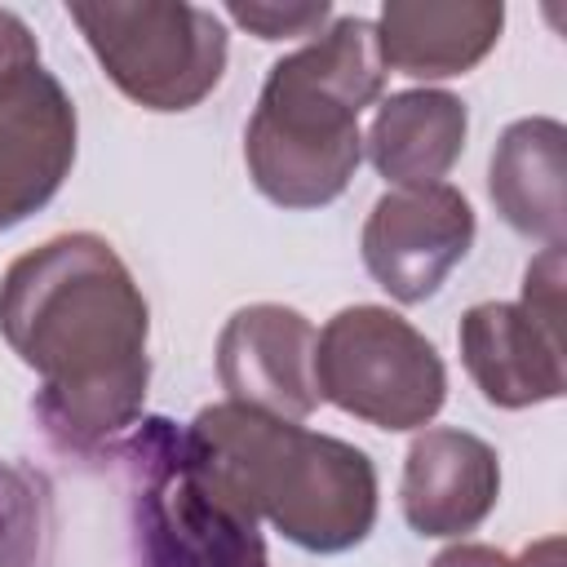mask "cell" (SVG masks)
I'll list each match as a JSON object with an SVG mask.
<instances>
[{"mask_svg":"<svg viewBox=\"0 0 567 567\" xmlns=\"http://www.w3.org/2000/svg\"><path fill=\"white\" fill-rule=\"evenodd\" d=\"M66 18L106 80L137 106L173 115L199 106L226 75V27L186 0H75Z\"/></svg>","mask_w":567,"mask_h":567,"instance_id":"obj_4","label":"cell"},{"mask_svg":"<svg viewBox=\"0 0 567 567\" xmlns=\"http://www.w3.org/2000/svg\"><path fill=\"white\" fill-rule=\"evenodd\" d=\"M501 501V456L456 425H425L403 456L399 509L416 536L452 540L474 532Z\"/></svg>","mask_w":567,"mask_h":567,"instance_id":"obj_10","label":"cell"},{"mask_svg":"<svg viewBox=\"0 0 567 567\" xmlns=\"http://www.w3.org/2000/svg\"><path fill=\"white\" fill-rule=\"evenodd\" d=\"M430 567H563V536H540L518 558H509L505 549L483 545V540H456V545L439 549Z\"/></svg>","mask_w":567,"mask_h":567,"instance_id":"obj_18","label":"cell"},{"mask_svg":"<svg viewBox=\"0 0 567 567\" xmlns=\"http://www.w3.org/2000/svg\"><path fill=\"white\" fill-rule=\"evenodd\" d=\"M315 323L292 306H239L217 337V381L230 403L306 421L323 403L315 381Z\"/></svg>","mask_w":567,"mask_h":567,"instance_id":"obj_9","label":"cell"},{"mask_svg":"<svg viewBox=\"0 0 567 567\" xmlns=\"http://www.w3.org/2000/svg\"><path fill=\"white\" fill-rule=\"evenodd\" d=\"M44 545V496L40 483L0 461V567H35Z\"/></svg>","mask_w":567,"mask_h":567,"instance_id":"obj_15","label":"cell"},{"mask_svg":"<svg viewBox=\"0 0 567 567\" xmlns=\"http://www.w3.org/2000/svg\"><path fill=\"white\" fill-rule=\"evenodd\" d=\"M470 133V111L456 93L447 89H403L377 102L363 151L372 168L390 182V190H412V186H439Z\"/></svg>","mask_w":567,"mask_h":567,"instance_id":"obj_13","label":"cell"},{"mask_svg":"<svg viewBox=\"0 0 567 567\" xmlns=\"http://www.w3.org/2000/svg\"><path fill=\"white\" fill-rule=\"evenodd\" d=\"M385 71L408 80H447L474 71L501 40L505 4L492 0H385L377 13Z\"/></svg>","mask_w":567,"mask_h":567,"instance_id":"obj_12","label":"cell"},{"mask_svg":"<svg viewBox=\"0 0 567 567\" xmlns=\"http://www.w3.org/2000/svg\"><path fill=\"white\" fill-rule=\"evenodd\" d=\"M190 461L306 554H346L377 523V465L363 447L244 403H208L182 430Z\"/></svg>","mask_w":567,"mask_h":567,"instance_id":"obj_2","label":"cell"},{"mask_svg":"<svg viewBox=\"0 0 567 567\" xmlns=\"http://www.w3.org/2000/svg\"><path fill=\"white\" fill-rule=\"evenodd\" d=\"M75 106L53 71L22 66L0 80V230L40 213L75 164Z\"/></svg>","mask_w":567,"mask_h":567,"instance_id":"obj_8","label":"cell"},{"mask_svg":"<svg viewBox=\"0 0 567 567\" xmlns=\"http://www.w3.org/2000/svg\"><path fill=\"white\" fill-rule=\"evenodd\" d=\"M536 323L563 337V244H545L523 270V301Z\"/></svg>","mask_w":567,"mask_h":567,"instance_id":"obj_17","label":"cell"},{"mask_svg":"<svg viewBox=\"0 0 567 567\" xmlns=\"http://www.w3.org/2000/svg\"><path fill=\"white\" fill-rule=\"evenodd\" d=\"M35 62H40V44H35L31 27L13 9H0V80L22 66H35Z\"/></svg>","mask_w":567,"mask_h":567,"instance_id":"obj_19","label":"cell"},{"mask_svg":"<svg viewBox=\"0 0 567 567\" xmlns=\"http://www.w3.org/2000/svg\"><path fill=\"white\" fill-rule=\"evenodd\" d=\"M319 399L377 430H425L447 399L434 341L390 306H346L315 337Z\"/></svg>","mask_w":567,"mask_h":567,"instance_id":"obj_5","label":"cell"},{"mask_svg":"<svg viewBox=\"0 0 567 567\" xmlns=\"http://www.w3.org/2000/svg\"><path fill=\"white\" fill-rule=\"evenodd\" d=\"M142 545L155 567H266L261 523L186 452L173 421H142Z\"/></svg>","mask_w":567,"mask_h":567,"instance_id":"obj_6","label":"cell"},{"mask_svg":"<svg viewBox=\"0 0 567 567\" xmlns=\"http://www.w3.org/2000/svg\"><path fill=\"white\" fill-rule=\"evenodd\" d=\"M567 128L549 115L505 124L487 164V195L509 230L540 244H563L567 230Z\"/></svg>","mask_w":567,"mask_h":567,"instance_id":"obj_14","label":"cell"},{"mask_svg":"<svg viewBox=\"0 0 567 567\" xmlns=\"http://www.w3.org/2000/svg\"><path fill=\"white\" fill-rule=\"evenodd\" d=\"M226 18L239 22L244 31H252L257 40H315L328 22H332V4L328 0H310V4H270V0H230Z\"/></svg>","mask_w":567,"mask_h":567,"instance_id":"obj_16","label":"cell"},{"mask_svg":"<svg viewBox=\"0 0 567 567\" xmlns=\"http://www.w3.org/2000/svg\"><path fill=\"white\" fill-rule=\"evenodd\" d=\"M461 363L474 390L505 412L554 403L567 390L563 337L536 323L518 301H478L456 328Z\"/></svg>","mask_w":567,"mask_h":567,"instance_id":"obj_11","label":"cell"},{"mask_svg":"<svg viewBox=\"0 0 567 567\" xmlns=\"http://www.w3.org/2000/svg\"><path fill=\"white\" fill-rule=\"evenodd\" d=\"M146 567H155V563H146Z\"/></svg>","mask_w":567,"mask_h":567,"instance_id":"obj_20","label":"cell"},{"mask_svg":"<svg viewBox=\"0 0 567 567\" xmlns=\"http://www.w3.org/2000/svg\"><path fill=\"white\" fill-rule=\"evenodd\" d=\"M0 337L40 377L35 416L66 447H97L142 421L151 306L93 230H66L9 261Z\"/></svg>","mask_w":567,"mask_h":567,"instance_id":"obj_1","label":"cell"},{"mask_svg":"<svg viewBox=\"0 0 567 567\" xmlns=\"http://www.w3.org/2000/svg\"><path fill=\"white\" fill-rule=\"evenodd\" d=\"M385 75L368 18H332L315 40L279 58L244 128L252 186L292 213L341 199L363 159L359 115L381 102Z\"/></svg>","mask_w":567,"mask_h":567,"instance_id":"obj_3","label":"cell"},{"mask_svg":"<svg viewBox=\"0 0 567 567\" xmlns=\"http://www.w3.org/2000/svg\"><path fill=\"white\" fill-rule=\"evenodd\" d=\"M474 230L478 221L470 199L447 182L385 190L359 230V252L368 275L394 301L416 306L434 297L447 275L470 257Z\"/></svg>","mask_w":567,"mask_h":567,"instance_id":"obj_7","label":"cell"}]
</instances>
